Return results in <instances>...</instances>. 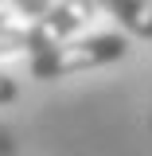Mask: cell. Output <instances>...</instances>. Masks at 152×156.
<instances>
[{"instance_id":"cell-1","label":"cell","mask_w":152,"mask_h":156,"mask_svg":"<svg viewBox=\"0 0 152 156\" xmlns=\"http://www.w3.org/2000/svg\"><path fill=\"white\" fill-rule=\"evenodd\" d=\"M129 51V39L121 31H101V35H86V39H66L58 47L35 51L27 70L39 82H51V78H66L78 70H97V66H109L117 58H125Z\"/></svg>"},{"instance_id":"cell-2","label":"cell","mask_w":152,"mask_h":156,"mask_svg":"<svg viewBox=\"0 0 152 156\" xmlns=\"http://www.w3.org/2000/svg\"><path fill=\"white\" fill-rule=\"evenodd\" d=\"M94 12H97L94 0H55L43 16L31 20V27H23V51L35 55V51H47V47L74 39V31H82L94 20Z\"/></svg>"},{"instance_id":"cell-3","label":"cell","mask_w":152,"mask_h":156,"mask_svg":"<svg viewBox=\"0 0 152 156\" xmlns=\"http://www.w3.org/2000/svg\"><path fill=\"white\" fill-rule=\"evenodd\" d=\"M136 39H152V4L148 0H94Z\"/></svg>"},{"instance_id":"cell-4","label":"cell","mask_w":152,"mask_h":156,"mask_svg":"<svg viewBox=\"0 0 152 156\" xmlns=\"http://www.w3.org/2000/svg\"><path fill=\"white\" fill-rule=\"evenodd\" d=\"M16 51H23V27L0 23V55H16Z\"/></svg>"},{"instance_id":"cell-5","label":"cell","mask_w":152,"mask_h":156,"mask_svg":"<svg viewBox=\"0 0 152 156\" xmlns=\"http://www.w3.org/2000/svg\"><path fill=\"white\" fill-rule=\"evenodd\" d=\"M16 98H19V82H16L12 74H4V70H0V105H12Z\"/></svg>"},{"instance_id":"cell-6","label":"cell","mask_w":152,"mask_h":156,"mask_svg":"<svg viewBox=\"0 0 152 156\" xmlns=\"http://www.w3.org/2000/svg\"><path fill=\"white\" fill-rule=\"evenodd\" d=\"M51 4H55V0H19V4H16V12H19V16H31V20H35V16H43Z\"/></svg>"}]
</instances>
